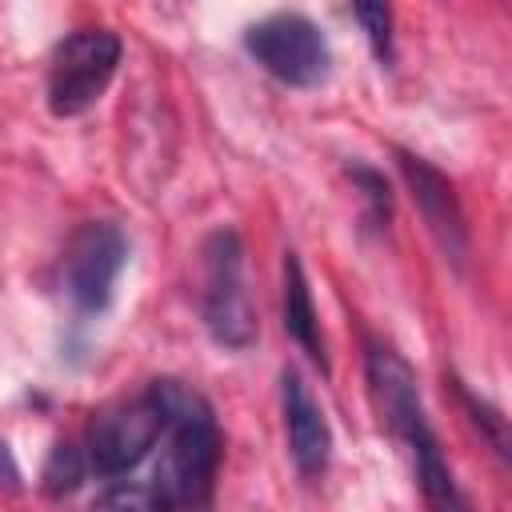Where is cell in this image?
Wrapping results in <instances>:
<instances>
[{"instance_id":"obj_1","label":"cell","mask_w":512,"mask_h":512,"mask_svg":"<svg viewBox=\"0 0 512 512\" xmlns=\"http://www.w3.org/2000/svg\"><path fill=\"white\" fill-rule=\"evenodd\" d=\"M152 400L160 404L168 444L160 452L152 488L168 512H204L212 500L220 468V424L204 392L184 380H152Z\"/></svg>"},{"instance_id":"obj_2","label":"cell","mask_w":512,"mask_h":512,"mask_svg":"<svg viewBox=\"0 0 512 512\" xmlns=\"http://www.w3.org/2000/svg\"><path fill=\"white\" fill-rule=\"evenodd\" d=\"M200 256H204V292H200L204 328L220 348L240 352L256 340V312L244 284V244L236 228L208 232Z\"/></svg>"},{"instance_id":"obj_3","label":"cell","mask_w":512,"mask_h":512,"mask_svg":"<svg viewBox=\"0 0 512 512\" xmlns=\"http://www.w3.org/2000/svg\"><path fill=\"white\" fill-rule=\"evenodd\" d=\"M124 44L112 28H80L64 36L48 60V108L60 120L84 116L112 84Z\"/></svg>"},{"instance_id":"obj_4","label":"cell","mask_w":512,"mask_h":512,"mask_svg":"<svg viewBox=\"0 0 512 512\" xmlns=\"http://www.w3.org/2000/svg\"><path fill=\"white\" fill-rule=\"evenodd\" d=\"M248 56L288 88H316L332 72V48L316 20L300 12H272L244 32Z\"/></svg>"},{"instance_id":"obj_5","label":"cell","mask_w":512,"mask_h":512,"mask_svg":"<svg viewBox=\"0 0 512 512\" xmlns=\"http://www.w3.org/2000/svg\"><path fill=\"white\" fill-rule=\"evenodd\" d=\"M128 264V240L112 220H88L72 232L64 252V296L80 316H100L112 304L116 280Z\"/></svg>"},{"instance_id":"obj_6","label":"cell","mask_w":512,"mask_h":512,"mask_svg":"<svg viewBox=\"0 0 512 512\" xmlns=\"http://www.w3.org/2000/svg\"><path fill=\"white\" fill-rule=\"evenodd\" d=\"M164 432V416H160V404L152 400V392L144 388L140 396L124 400V404H112L104 408L92 428H88V440H84V456H88V468L96 476H120V472H132L160 440Z\"/></svg>"},{"instance_id":"obj_7","label":"cell","mask_w":512,"mask_h":512,"mask_svg":"<svg viewBox=\"0 0 512 512\" xmlns=\"http://www.w3.org/2000/svg\"><path fill=\"white\" fill-rule=\"evenodd\" d=\"M396 164H400V176H404L428 232L436 236L440 252L456 268H464V260H468V224H464V208H460V196H456L452 180L436 164H428L424 156H416L408 148H396Z\"/></svg>"},{"instance_id":"obj_8","label":"cell","mask_w":512,"mask_h":512,"mask_svg":"<svg viewBox=\"0 0 512 512\" xmlns=\"http://www.w3.org/2000/svg\"><path fill=\"white\" fill-rule=\"evenodd\" d=\"M280 412H284V432H288V452H292L296 472L304 480L324 476L328 456H332V432H328L324 408L312 400L296 368L280 372Z\"/></svg>"},{"instance_id":"obj_9","label":"cell","mask_w":512,"mask_h":512,"mask_svg":"<svg viewBox=\"0 0 512 512\" xmlns=\"http://www.w3.org/2000/svg\"><path fill=\"white\" fill-rule=\"evenodd\" d=\"M284 332L300 344V352L328 372V352L320 340V320H316V304H312V288L304 276V264L296 252H284Z\"/></svg>"},{"instance_id":"obj_10","label":"cell","mask_w":512,"mask_h":512,"mask_svg":"<svg viewBox=\"0 0 512 512\" xmlns=\"http://www.w3.org/2000/svg\"><path fill=\"white\" fill-rule=\"evenodd\" d=\"M452 384V392H456V400H460V408L468 412V420H472V428L480 432V440L492 448V456L500 460V464H508L512 460V448H508V420L500 416V408H492L484 396H476L472 388H464V380H448Z\"/></svg>"},{"instance_id":"obj_11","label":"cell","mask_w":512,"mask_h":512,"mask_svg":"<svg viewBox=\"0 0 512 512\" xmlns=\"http://www.w3.org/2000/svg\"><path fill=\"white\" fill-rule=\"evenodd\" d=\"M84 472H88V456H84V448L72 444V440H60V444L48 452V460H44L40 488H44V496L60 500V496H68V492L80 488Z\"/></svg>"},{"instance_id":"obj_12","label":"cell","mask_w":512,"mask_h":512,"mask_svg":"<svg viewBox=\"0 0 512 512\" xmlns=\"http://www.w3.org/2000/svg\"><path fill=\"white\" fill-rule=\"evenodd\" d=\"M88 512H168V508H164V500H160V492L152 484H144V480H116V484H108L92 500Z\"/></svg>"},{"instance_id":"obj_13","label":"cell","mask_w":512,"mask_h":512,"mask_svg":"<svg viewBox=\"0 0 512 512\" xmlns=\"http://www.w3.org/2000/svg\"><path fill=\"white\" fill-rule=\"evenodd\" d=\"M348 176H352V184L360 188V196H364V204H368V224H372V228H384V224L392 220V188H388L384 172H376V168L352 160V164H348Z\"/></svg>"},{"instance_id":"obj_14","label":"cell","mask_w":512,"mask_h":512,"mask_svg":"<svg viewBox=\"0 0 512 512\" xmlns=\"http://www.w3.org/2000/svg\"><path fill=\"white\" fill-rule=\"evenodd\" d=\"M352 16L364 24V36H368L376 60L388 68V64H392V12H388V4L368 0V4H356Z\"/></svg>"},{"instance_id":"obj_15","label":"cell","mask_w":512,"mask_h":512,"mask_svg":"<svg viewBox=\"0 0 512 512\" xmlns=\"http://www.w3.org/2000/svg\"><path fill=\"white\" fill-rule=\"evenodd\" d=\"M24 480H20V464L12 456V448L0 440V492H20Z\"/></svg>"}]
</instances>
